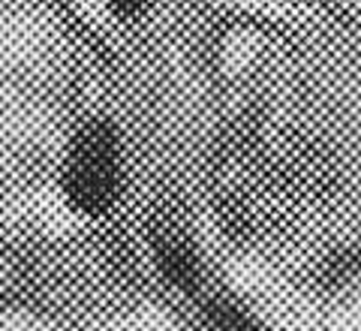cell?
Returning <instances> with one entry per match:
<instances>
[{"instance_id": "6da1fadb", "label": "cell", "mask_w": 361, "mask_h": 331, "mask_svg": "<svg viewBox=\"0 0 361 331\" xmlns=\"http://www.w3.org/2000/svg\"><path fill=\"white\" fill-rule=\"evenodd\" d=\"M70 196L82 211H103L115 196V157L106 136H90L75 154L70 172Z\"/></svg>"}, {"instance_id": "7a4b0ae2", "label": "cell", "mask_w": 361, "mask_h": 331, "mask_svg": "<svg viewBox=\"0 0 361 331\" xmlns=\"http://www.w3.org/2000/svg\"><path fill=\"white\" fill-rule=\"evenodd\" d=\"M160 259H163V271L172 277L178 287H193L196 283V268H193V256H190L187 244L178 235H160Z\"/></svg>"}, {"instance_id": "3957f363", "label": "cell", "mask_w": 361, "mask_h": 331, "mask_svg": "<svg viewBox=\"0 0 361 331\" xmlns=\"http://www.w3.org/2000/svg\"><path fill=\"white\" fill-rule=\"evenodd\" d=\"M217 323L223 325V331H256L250 323H247V319H241L235 311H220L217 313Z\"/></svg>"}]
</instances>
